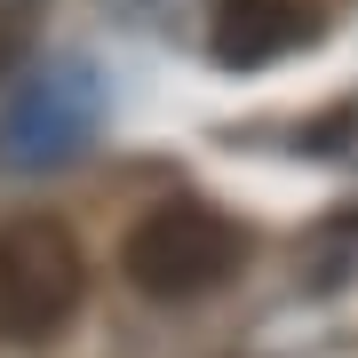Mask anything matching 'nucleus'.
Returning a JSON list of instances; mask_svg holds the SVG:
<instances>
[{
	"label": "nucleus",
	"mask_w": 358,
	"mask_h": 358,
	"mask_svg": "<svg viewBox=\"0 0 358 358\" xmlns=\"http://www.w3.org/2000/svg\"><path fill=\"white\" fill-rule=\"evenodd\" d=\"M88 263H80L72 223L56 215H16L0 223V343L40 350L80 319Z\"/></svg>",
	"instance_id": "obj_1"
},
{
	"label": "nucleus",
	"mask_w": 358,
	"mask_h": 358,
	"mask_svg": "<svg viewBox=\"0 0 358 358\" xmlns=\"http://www.w3.org/2000/svg\"><path fill=\"white\" fill-rule=\"evenodd\" d=\"M239 263H247L239 223L223 207H207V199H167L128 231V279L152 303H192V294L223 287Z\"/></svg>",
	"instance_id": "obj_2"
},
{
	"label": "nucleus",
	"mask_w": 358,
	"mask_h": 358,
	"mask_svg": "<svg viewBox=\"0 0 358 358\" xmlns=\"http://www.w3.org/2000/svg\"><path fill=\"white\" fill-rule=\"evenodd\" d=\"M88 136H96V72H80V64L32 72L16 88L8 120H0V167H56Z\"/></svg>",
	"instance_id": "obj_3"
},
{
	"label": "nucleus",
	"mask_w": 358,
	"mask_h": 358,
	"mask_svg": "<svg viewBox=\"0 0 358 358\" xmlns=\"http://www.w3.org/2000/svg\"><path fill=\"white\" fill-rule=\"evenodd\" d=\"M319 24H327V0H215L207 48L223 72H263L294 56L303 40H319Z\"/></svg>",
	"instance_id": "obj_4"
},
{
	"label": "nucleus",
	"mask_w": 358,
	"mask_h": 358,
	"mask_svg": "<svg viewBox=\"0 0 358 358\" xmlns=\"http://www.w3.org/2000/svg\"><path fill=\"white\" fill-rule=\"evenodd\" d=\"M32 32H40V0H0V80L16 72V56L32 48Z\"/></svg>",
	"instance_id": "obj_5"
}]
</instances>
